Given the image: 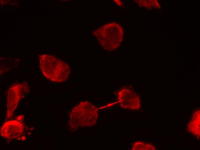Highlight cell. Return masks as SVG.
Instances as JSON below:
<instances>
[{
  "label": "cell",
  "instance_id": "obj_1",
  "mask_svg": "<svg viewBox=\"0 0 200 150\" xmlns=\"http://www.w3.org/2000/svg\"><path fill=\"white\" fill-rule=\"evenodd\" d=\"M117 98L120 105L124 108L131 110L140 107L139 96L129 87H125L118 92Z\"/></svg>",
  "mask_w": 200,
  "mask_h": 150
},
{
  "label": "cell",
  "instance_id": "obj_2",
  "mask_svg": "<svg viewBox=\"0 0 200 150\" xmlns=\"http://www.w3.org/2000/svg\"><path fill=\"white\" fill-rule=\"evenodd\" d=\"M145 145L143 142H137L134 143L132 148V150H145Z\"/></svg>",
  "mask_w": 200,
  "mask_h": 150
}]
</instances>
